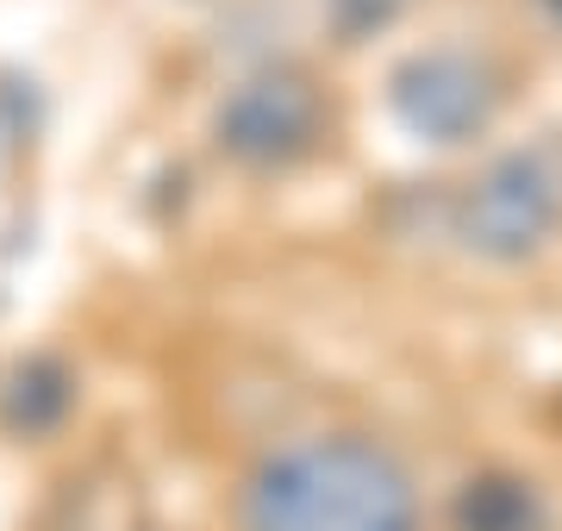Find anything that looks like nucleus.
<instances>
[{
  "label": "nucleus",
  "mask_w": 562,
  "mask_h": 531,
  "mask_svg": "<svg viewBox=\"0 0 562 531\" xmlns=\"http://www.w3.org/2000/svg\"><path fill=\"white\" fill-rule=\"evenodd\" d=\"M250 531H419L406 470L369 438H313L269 456L244 500Z\"/></svg>",
  "instance_id": "f257e3e1"
},
{
  "label": "nucleus",
  "mask_w": 562,
  "mask_h": 531,
  "mask_svg": "<svg viewBox=\"0 0 562 531\" xmlns=\"http://www.w3.org/2000/svg\"><path fill=\"white\" fill-rule=\"evenodd\" d=\"M562 225V157L557 150H513L487 169L457 206V238L475 257L519 263L550 245Z\"/></svg>",
  "instance_id": "f03ea898"
},
{
  "label": "nucleus",
  "mask_w": 562,
  "mask_h": 531,
  "mask_svg": "<svg viewBox=\"0 0 562 531\" xmlns=\"http://www.w3.org/2000/svg\"><path fill=\"white\" fill-rule=\"evenodd\" d=\"M319 138V88L294 69H262L220 106V144L244 163H288Z\"/></svg>",
  "instance_id": "7ed1b4c3"
},
{
  "label": "nucleus",
  "mask_w": 562,
  "mask_h": 531,
  "mask_svg": "<svg viewBox=\"0 0 562 531\" xmlns=\"http://www.w3.org/2000/svg\"><path fill=\"white\" fill-rule=\"evenodd\" d=\"M394 106L419 138L462 144L494 120V82H487V69L475 57L431 50V57H413L394 76Z\"/></svg>",
  "instance_id": "20e7f679"
},
{
  "label": "nucleus",
  "mask_w": 562,
  "mask_h": 531,
  "mask_svg": "<svg viewBox=\"0 0 562 531\" xmlns=\"http://www.w3.org/2000/svg\"><path fill=\"white\" fill-rule=\"evenodd\" d=\"M457 531H550L543 500L513 475H482L457 500Z\"/></svg>",
  "instance_id": "39448f33"
},
{
  "label": "nucleus",
  "mask_w": 562,
  "mask_h": 531,
  "mask_svg": "<svg viewBox=\"0 0 562 531\" xmlns=\"http://www.w3.org/2000/svg\"><path fill=\"white\" fill-rule=\"evenodd\" d=\"M394 7H401V0H331V13H338L344 32H369V25L394 20Z\"/></svg>",
  "instance_id": "423d86ee"
}]
</instances>
